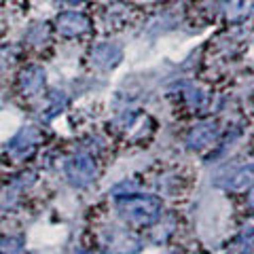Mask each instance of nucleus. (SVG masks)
I'll return each instance as SVG.
<instances>
[{"label": "nucleus", "instance_id": "obj_5", "mask_svg": "<svg viewBox=\"0 0 254 254\" xmlns=\"http://www.w3.org/2000/svg\"><path fill=\"white\" fill-rule=\"evenodd\" d=\"M119 58H121V51L115 45H102L93 51V60L100 66H113V64H117Z\"/></svg>", "mask_w": 254, "mask_h": 254}, {"label": "nucleus", "instance_id": "obj_8", "mask_svg": "<svg viewBox=\"0 0 254 254\" xmlns=\"http://www.w3.org/2000/svg\"><path fill=\"white\" fill-rule=\"evenodd\" d=\"M244 235H246V237H250V240H252V237H254V222H250V225H248V227H246V231H244Z\"/></svg>", "mask_w": 254, "mask_h": 254}, {"label": "nucleus", "instance_id": "obj_7", "mask_svg": "<svg viewBox=\"0 0 254 254\" xmlns=\"http://www.w3.org/2000/svg\"><path fill=\"white\" fill-rule=\"evenodd\" d=\"M214 136H216V127H214V125H201V127H197V129H195L193 142H197V146H201V144H208V142H212Z\"/></svg>", "mask_w": 254, "mask_h": 254}, {"label": "nucleus", "instance_id": "obj_3", "mask_svg": "<svg viewBox=\"0 0 254 254\" xmlns=\"http://www.w3.org/2000/svg\"><path fill=\"white\" fill-rule=\"evenodd\" d=\"M231 190L235 193H242V190L254 187V163L252 165H246V168L237 170L231 178H229V185H227Z\"/></svg>", "mask_w": 254, "mask_h": 254}, {"label": "nucleus", "instance_id": "obj_4", "mask_svg": "<svg viewBox=\"0 0 254 254\" xmlns=\"http://www.w3.org/2000/svg\"><path fill=\"white\" fill-rule=\"evenodd\" d=\"M254 13V0H229L227 4V19L242 21Z\"/></svg>", "mask_w": 254, "mask_h": 254}, {"label": "nucleus", "instance_id": "obj_2", "mask_svg": "<svg viewBox=\"0 0 254 254\" xmlns=\"http://www.w3.org/2000/svg\"><path fill=\"white\" fill-rule=\"evenodd\" d=\"M55 26H58L60 34L64 36H78L89 30V21L81 13H62L55 19Z\"/></svg>", "mask_w": 254, "mask_h": 254}, {"label": "nucleus", "instance_id": "obj_6", "mask_svg": "<svg viewBox=\"0 0 254 254\" xmlns=\"http://www.w3.org/2000/svg\"><path fill=\"white\" fill-rule=\"evenodd\" d=\"M45 78H43V72L38 68H30L28 72H23V78H21V85L23 89H26L28 93H34L38 87H43Z\"/></svg>", "mask_w": 254, "mask_h": 254}, {"label": "nucleus", "instance_id": "obj_1", "mask_svg": "<svg viewBox=\"0 0 254 254\" xmlns=\"http://www.w3.org/2000/svg\"><path fill=\"white\" fill-rule=\"evenodd\" d=\"M127 208H129V214H125V216H129L131 220H138L140 225H148V222H153L159 218V212H161V205H159L157 199H131L127 203Z\"/></svg>", "mask_w": 254, "mask_h": 254}, {"label": "nucleus", "instance_id": "obj_10", "mask_svg": "<svg viewBox=\"0 0 254 254\" xmlns=\"http://www.w3.org/2000/svg\"><path fill=\"white\" fill-rule=\"evenodd\" d=\"M70 2H78V0H70Z\"/></svg>", "mask_w": 254, "mask_h": 254}, {"label": "nucleus", "instance_id": "obj_9", "mask_svg": "<svg viewBox=\"0 0 254 254\" xmlns=\"http://www.w3.org/2000/svg\"><path fill=\"white\" fill-rule=\"evenodd\" d=\"M250 205H252V208H254V190H252V193H250Z\"/></svg>", "mask_w": 254, "mask_h": 254}]
</instances>
